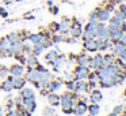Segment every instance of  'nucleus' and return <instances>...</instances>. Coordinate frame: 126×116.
I'll list each match as a JSON object with an SVG mask.
<instances>
[{"label": "nucleus", "mask_w": 126, "mask_h": 116, "mask_svg": "<svg viewBox=\"0 0 126 116\" xmlns=\"http://www.w3.org/2000/svg\"><path fill=\"white\" fill-rule=\"evenodd\" d=\"M98 21H90V22L87 23V26H85V29L83 30V40H91L95 37V30H96V26H98Z\"/></svg>", "instance_id": "1"}, {"label": "nucleus", "mask_w": 126, "mask_h": 116, "mask_svg": "<svg viewBox=\"0 0 126 116\" xmlns=\"http://www.w3.org/2000/svg\"><path fill=\"white\" fill-rule=\"evenodd\" d=\"M50 81H52V79H50V72L47 71V70H45V71H39L38 79H37L33 85L35 86L37 89H39V90H41V89L44 87V86H46Z\"/></svg>", "instance_id": "2"}, {"label": "nucleus", "mask_w": 126, "mask_h": 116, "mask_svg": "<svg viewBox=\"0 0 126 116\" xmlns=\"http://www.w3.org/2000/svg\"><path fill=\"white\" fill-rule=\"evenodd\" d=\"M10 47H11V42L8 41L7 37L0 38V56H4V58L12 56L11 51H10Z\"/></svg>", "instance_id": "3"}, {"label": "nucleus", "mask_w": 126, "mask_h": 116, "mask_svg": "<svg viewBox=\"0 0 126 116\" xmlns=\"http://www.w3.org/2000/svg\"><path fill=\"white\" fill-rule=\"evenodd\" d=\"M7 78L11 79L12 87H14L15 90H22L26 86V82H27V81L25 79V77H12V75H8Z\"/></svg>", "instance_id": "4"}, {"label": "nucleus", "mask_w": 126, "mask_h": 116, "mask_svg": "<svg viewBox=\"0 0 126 116\" xmlns=\"http://www.w3.org/2000/svg\"><path fill=\"white\" fill-rule=\"evenodd\" d=\"M25 79L27 81V82H31V83H34L37 79H38V77H39V71L35 68V67H27V71L25 72Z\"/></svg>", "instance_id": "5"}, {"label": "nucleus", "mask_w": 126, "mask_h": 116, "mask_svg": "<svg viewBox=\"0 0 126 116\" xmlns=\"http://www.w3.org/2000/svg\"><path fill=\"white\" fill-rule=\"evenodd\" d=\"M8 71L10 75H12V77H23L26 72V68L23 64H12L11 67H8Z\"/></svg>", "instance_id": "6"}, {"label": "nucleus", "mask_w": 126, "mask_h": 116, "mask_svg": "<svg viewBox=\"0 0 126 116\" xmlns=\"http://www.w3.org/2000/svg\"><path fill=\"white\" fill-rule=\"evenodd\" d=\"M90 74V70L87 68V66H77L73 71L75 79H85Z\"/></svg>", "instance_id": "7"}, {"label": "nucleus", "mask_w": 126, "mask_h": 116, "mask_svg": "<svg viewBox=\"0 0 126 116\" xmlns=\"http://www.w3.org/2000/svg\"><path fill=\"white\" fill-rule=\"evenodd\" d=\"M47 38V36L45 33H37V34H30V36L27 37V41H30L31 44H44Z\"/></svg>", "instance_id": "8"}, {"label": "nucleus", "mask_w": 126, "mask_h": 116, "mask_svg": "<svg viewBox=\"0 0 126 116\" xmlns=\"http://www.w3.org/2000/svg\"><path fill=\"white\" fill-rule=\"evenodd\" d=\"M68 33H71V36H73V37H80L83 34V28H81V25H80L79 21H76V19L72 21Z\"/></svg>", "instance_id": "9"}, {"label": "nucleus", "mask_w": 126, "mask_h": 116, "mask_svg": "<svg viewBox=\"0 0 126 116\" xmlns=\"http://www.w3.org/2000/svg\"><path fill=\"white\" fill-rule=\"evenodd\" d=\"M10 51H11L12 56L23 55V53H25V49H23V41H15V42H11Z\"/></svg>", "instance_id": "10"}, {"label": "nucleus", "mask_w": 126, "mask_h": 116, "mask_svg": "<svg viewBox=\"0 0 126 116\" xmlns=\"http://www.w3.org/2000/svg\"><path fill=\"white\" fill-rule=\"evenodd\" d=\"M95 37H102L104 40H109L110 38V30L109 28H106L104 25H99L96 26V30H95Z\"/></svg>", "instance_id": "11"}, {"label": "nucleus", "mask_w": 126, "mask_h": 116, "mask_svg": "<svg viewBox=\"0 0 126 116\" xmlns=\"http://www.w3.org/2000/svg\"><path fill=\"white\" fill-rule=\"evenodd\" d=\"M23 109H25L26 112H29V113H31V115H33V113L35 112V109H37L35 100H30V98L23 100Z\"/></svg>", "instance_id": "12"}, {"label": "nucleus", "mask_w": 126, "mask_h": 116, "mask_svg": "<svg viewBox=\"0 0 126 116\" xmlns=\"http://www.w3.org/2000/svg\"><path fill=\"white\" fill-rule=\"evenodd\" d=\"M87 109H88V105L84 101H79V102H76V105L73 108V113L77 116H83V115H85Z\"/></svg>", "instance_id": "13"}, {"label": "nucleus", "mask_w": 126, "mask_h": 116, "mask_svg": "<svg viewBox=\"0 0 126 116\" xmlns=\"http://www.w3.org/2000/svg\"><path fill=\"white\" fill-rule=\"evenodd\" d=\"M38 60H37V56L34 53L29 52V53H25V66L26 67H35Z\"/></svg>", "instance_id": "14"}, {"label": "nucleus", "mask_w": 126, "mask_h": 116, "mask_svg": "<svg viewBox=\"0 0 126 116\" xmlns=\"http://www.w3.org/2000/svg\"><path fill=\"white\" fill-rule=\"evenodd\" d=\"M88 66H90L91 68H95V70L100 68V67L103 66V58H102L100 55H96L95 58L90 59V61H88Z\"/></svg>", "instance_id": "15"}, {"label": "nucleus", "mask_w": 126, "mask_h": 116, "mask_svg": "<svg viewBox=\"0 0 126 116\" xmlns=\"http://www.w3.org/2000/svg\"><path fill=\"white\" fill-rule=\"evenodd\" d=\"M111 18V11H109L107 8L98 10V21L99 22H107Z\"/></svg>", "instance_id": "16"}, {"label": "nucleus", "mask_w": 126, "mask_h": 116, "mask_svg": "<svg viewBox=\"0 0 126 116\" xmlns=\"http://www.w3.org/2000/svg\"><path fill=\"white\" fill-rule=\"evenodd\" d=\"M84 48H85V51H88V52H96V51L99 49L98 44L95 42V38L85 40L84 41Z\"/></svg>", "instance_id": "17"}, {"label": "nucleus", "mask_w": 126, "mask_h": 116, "mask_svg": "<svg viewBox=\"0 0 126 116\" xmlns=\"http://www.w3.org/2000/svg\"><path fill=\"white\" fill-rule=\"evenodd\" d=\"M50 64L54 67V71H60L61 66H64V64H65V56H64V55H58Z\"/></svg>", "instance_id": "18"}, {"label": "nucleus", "mask_w": 126, "mask_h": 116, "mask_svg": "<svg viewBox=\"0 0 126 116\" xmlns=\"http://www.w3.org/2000/svg\"><path fill=\"white\" fill-rule=\"evenodd\" d=\"M20 96H22V98L23 100H26V98H30V100H34L35 98V91L33 90V89H30V87H23L22 90H20Z\"/></svg>", "instance_id": "19"}, {"label": "nucleus", "mask_w": 126, "mask_h": 116, "mask_svg": "<svg viewBox=\"0 0 126 116\" xmlns=\"http://www.w3.org/2000/svg\"><path fill=\"white\" fill-rule=\"evenodd\" d=\"M0 90L6 91V93H10V91L14 90V87H12V83H11V79H8V78H4V79L0 82Z\"/></svg>", "instance_id": "20"}, {"label": "nucleus", "mask_w": 126, "mask_h": 116, "mask_svg": "<svg viewBox=\"0 0 126 116\" xmlns=\"http://www.w3.org/2000/svg\"><path fill=\"white\" fill-rule=\"evenodd\" d=\"M47 102H49V105H52V107H58L60 105V96L56 93H47Z\"/></svg>", "instance_id": "21"}, {"label": "nucleus", "mask_w": 126, "mask_h": 116, "mask_svg": "<svg viewBox=\"0 0 126 116\" xmlns=\"http://www.w3.org/2000/svg\"><path fill=\"white\" fill-rule=\"evenodd\" d=\"M71 23H72V21L69 19V18H64V19L60 22V33L61 34L68 33L69 28H71Z\"/></svg>", "instance_id": "22"}, {"label": "nucleus", "mask_w": 126, "mask_h": 116, "mask_svg": "<svg viewBox=\"0 0 126 116\" xmlns=\"http://www.w3.org/2000/svg\"><path fill=\"white\" fill-rule=\"evenodd\" d=\"M7 38H8L10 42H15V41H22V33H15V31H12V33L7 34Z\"/></svg>", "instance_id": "23"}, {"label": "nucleus", "mask_w": 126, "mask_h": 116, "mask_svg": "<svg viewBox=\"0 0 126 116\" xmlns=\"http://www.w3.org/2000/svg\"><path fill=\"white\" fill-rule=\"evenodd\" d=\"M44 49H45V48H44V45H42V44H34L33 47H31V53H34V55L38 58V56L44 52Z\"/></svg>", "instance_id": "24"}, {"label": "nucleus", "mask_w": 126, "mask_h": 116, "mask_svg": "<svg viewBox=\"0 0 126 116\" xmlns=\"http://www.w3.org/2000/svg\"><path fill=\"white\" fill-rule=\"evenodd\" d=\"M57 56H58L57 51H47V53L45 55V60H46L47 63H52V61L57 58Z\"/></svg>", "instance_id": "25"}, {"label": "nucleus", "mask_w": 126, "mask_h": 116, "mask_svg": "<svg viewBox=\"0 0 126 116\" xmlns=\"http://www.w3.org/2000/svg\"><path fill=\"white\" fill-rule=\"evenodd\" d=\"M47 29H49V31L53 33V34L60 33V23L58 22H50L49 26H47Z\"/></svg>", "instance_id": "26"}, {"label": "nucleus", "mask_w": 126, "mask_h": 116, "mask_svg": "<svg viewBox=\"0 0 126 116\" xmlns=\"http://www.w3.org/2000/svg\"><path fill=\"white\" fill-rule=\"evenodd\" d=\"M90 98H91V101H92V102H96V104H98V102L102 100V93L99 90H94L92 93H91Z\"/></svg>", "instance_id": "27"}, {"label": "nucleus", "mask_w": 126, "mask_h": 116, "mask_svg": "<svg viewBox=\"0 0 126 116\" xmlns=\"http://www.w3.org/2000/svg\"><path fill=\"white\" fill-rule=\"evenodd\" d=\"M77 66H88V61H90V59L87 58V55H80L79 58H77Z\"/></svg>", "instance_id": "28"}, {"label": "nucleus", "mask_w": 126, "mask_h": 116, "mask_svg": "<svg viewBox=\"0 0 126 116\" xmlns=\"http://www.w3.org/2000/svg\"><path fill=\"white\" fill-rule=\"evenodd\" d=\"M88 112H90V115L91 116H95V115H98V112H99V105L96 104V102H94L92 105H88Z\"/></svg>", "instance_id": "29"}, {"label": "nucleus", "mask_w": 126, "mask_h": 116, "mask_svg": "<svg viewBox=\"0 0 126 116\" xmlns=\"http://www.w3.org/2000/svg\"><path fill=\"white\" fill-rule=\"evenodd\" d=\"M42 113H44V116H53V115H56V109H54V107L49 105V107H45L44 108Z\"/></svg>", "instance_id": "30"}, {"label": "nucleus", "mask_w": 126, "mask_h": 116, "mask_svg": "<svg viewBox=\"0 0 126 116\" xmlns=\"http://www.w3.org/2000/svg\"><path fill=\"white\" fill-rule=\"evenodd\" d=\"M8 75H10L8 68H7V67H4V66H0V79L3 81L4 78H7Z\"/></svg>", "instance_id": "31"}, {"label": "nucleus", "mask_w": 126, "mask_h": 116, "mask_svg": "<svg viewBox=\"0 0 126 116\" xmlns=\"http://www.w3.org/2000/svg\"><path fill=\"white\" fill-rule=\"evenodd\" d=\"M6 116H22V112L15 108V109H12V111H8Z\"/></svg>", "instance_id": "32"}, {"label": "nucleus", "mask_w": 126, "mask_h": 116, "mask_svg": "<svg viewBox=\"0 0 126 116\" xmlns=\"http://www.w3.org/2000/svg\"><path fill=\"white\" fill-rule=\"evenodd\" d=\"M16 108V105H15V101L14 100H10L8 102H7V105H6V109H7V112L8 111H12V109H15Z\"/></svg>", "instance_id": "33"}, {"label": "nucleus", "mask_w": 126, "mask_h": 116, "mask_svg": "<svg viewBox=\"0 0 126 116\" xmlns=\"http://www.w3.org/2000/svg\"><path fill=\"white\" fill-rule=\"evenodd\" d=\"M66 87H68L69 91H75V87H76V82H75L73 79H72V81H68V82H66Z\"/></svg>", "instance_id": "34"}, {"label": "nucleus", "mask_w": 126, "mask_h": 116, "mask_svg": "<svg viewBox=\"0 0 126 116\" xmlns=\"http://www.w3.org/2000/svg\"><path fill=\"white\" fill-rule=\"evenodd\" d=\"M0 17H1V18H7V17H8V11H7L4 7H0Z\"/></svg>", "instance_id": "35"}, {"label": "nucleus", "mask_w": 126, "mask_h": 116, "mask_svg": "<svg viewBox=\"0 0 126 116\" xmlns=\"http://www.w3.org/2000/svg\"><path fill=\"white\" fill-rule=\"evenodd\" d=\"M50 12H52L53 15H57V14H58V7H56V6H50Z\"/></svg>", "instance_id": "36"}, {"label": "nucleus", "mask_w": 126, "mask_h": 116, "mask_svg": "<svg viewBox=\"0 0 126 116\" xmlns=\"http://www.w3.org/2000/svg\"><path fill=\"white\" fill-rule=\"evenodd\" d=\"M0 116H4V108L0 105Z\"/></svg>", "instance_id": "37"}, {"label": "nucleus", "mask_w": 126, "mask_h": 116, "mask_svg": "<svg viewBox=\"0 0 126 116\" xmlns=\"http://www.w3.org/2000/svg\"><path fill=\"white\" fill-rule=\"evenodd\" d=\"M109 116H117V113H111V115H109Z\"/></svg>", "instance_id": "38"}, {"label": "nucleus", "mask_w": 126, "mask_h": 116, "mask_svg": "<svg viewBox=\"0 0 126 116\" xmlns=\"http://www.w3.org/2000/svg\"><path fill=\"white\" fill-rule=\"evenodd\" d=\"M16 1H25V0H16Z\"/></svg>", "instance_id": "39"}, {"label": "nucleus", "mask_w": 126, "mask_h": 116, "mask_svg": "<svg viewBox=\"0 0 126 116\" xmlns=\"http://www.w3.org/2000/svg\"><path fill=\"white\" fill-rule=\"evenodd\" d=\"M53 116H57V115H53Z\"/></svg>", "instance_id": "40"}]
</instances>
